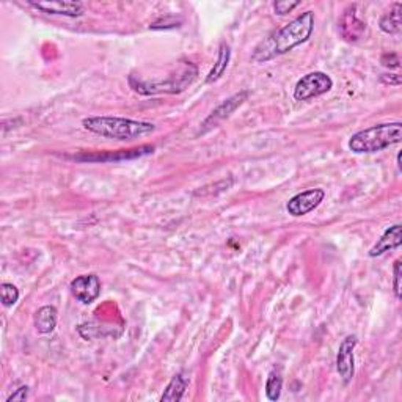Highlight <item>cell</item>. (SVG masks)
<instances>
[{
    "mask_svg": "<svg viewBox=\"0 0 402 402\" xmlns=\"http://www.w3.org/2000/svg\"><path fill=\"white\" fill-rule=\"evenodd\" d=\"M314 30V13L305 11L300 16L292 19L277 32L272 33L268 40H264L256 46L252 60L256 63L269 62L278 55H285L294 48L307 43Z\"/></svg>",
    "mask_w": 402,
    "mask_h": 402,
    "instance_id": "6da1fadb",
    "label": "cell"
},
{
    "mask_svg": "<svg viewBox=\"0 0 402 402\" xmlns=\"http://www.w3.org/2000/svg\"><path fill=\"white\" fill-rule=\"evenodd\" d=\"M82 125L87 131L113 140H134L156 131V126L148 121L120 117H88Z\"/></svg>",
    "mask_w": 402,
    "mask_h": 402,
    "instance_id": "7a4b0ae2",
    "label": "cell"
},
{
    "mask_svg": "<svg viewBox=\"0 0 402 402\" xmlns=\"http://www.w3.org/2000/svg\"><path fill=\"white\" fill-rule=\"evenodd\" d=\"M402 140V125L399 121L396 123H385L371 126L363 131L355 132L349 139V149L356 154H373L396 145Z\"/></svg>",
    "mask_w": 402,
    "mask_h": 402,
    "instance_id": "3957f363",
    "label": "cell"
},
{
    "mask_svg": "<svg viewBox=\"0 0 402 402\" xmlns=\"http://www.w3.org/2000/svg\"><path fill=\"white\" fill-rule=\"evenodd\" d=\"M199 75V70L196 66L191 62H186L181 65L179 71L176 74L169 75V79L165 80H135L134 75L129 78V83L134 88V92H137L140 95H159V93H170V95H178L183 93L184 90L192 85L194 80Z\"/></svg>",
    "mask_w": 402,
    "mask_h": 402,
    "instance_id": "277c9868",
    "label": "cell"
},
{
    "mask_svg": "<svg viewBox=\"0 0 402 402\" xmlns=\"http://www.w3.org/2000/svg\"><path fill=\"white\" fill-rule=\"evenodd\" d=\"M333 88V80L329 74L322 71L308 73L297 80L294 87V100L295 101H308L321 95L329 93Z\"/></svg>",
    "mask_w": 402,
    "mask_h": 402,
    "instance_id": "5b68a950",
    "label": "cell"
},
{
    "mask_svg": "<svg viewBox=\"0 0 402 402\" xmlns=\"http://www.w3.org/2000/svg\"><path fill=\"white\" fill-rule=\"evenodd\" d=\"M248 92L244 90V92H239L236 95H233L228 100H225L222 104L217 105V107L209 113V117L203 121L200 132L199 134H206L211 129H214L216 126H218V123H222L223 120L230 118L234 112H236L242 104L247 101L248 97Z\"/></svg>",
    "mask_w": 402,
    "mask_h": 402,
    "instance_id": "8992f818",
    "label": "cell"
},
{
    "mask_svg": "<svg viewBox=\"0 0 402 402\" xmlns=\"http://www.w3.org/2000/svg\"><path fill=\"white\" fill-rule=\"evenodd\" d=\"M325 199V192L322 189H308L305 192L294 195L292 199L286 203L287 214L292 217H302L314 211Z\"/></svg>",
    "mask_w": 402,
    "mask_h": 402,
    "instance_id": "52a82bcc",
    "label": "cell"
},
{
    "mask_svg": "<svg viewBox=\"0 0 402 402\" xmlns=\"http://www.w3.org/2000/svg\"><path fill=\"white\" fill-rule=\"evenodd\" d=\"M359 344V338L355 335H347L341 341L338 354H337V369L338 374L343 379L344 384H349L355 376V359L354 351Z\"/></svg>",
    "mask_w": 402,
    "mask_h": 402,
    "instance_id": "ba28073f",
    "label": "cell"
},
{
    "mask_svg": "<svg viewBox=\"0 0 402 402\" xmlns=\"http://www.w3.org/2000/svg\"><path fill=\"white\" fill-rule=\"evenodd\" d=\"M71 294L83 305L93 303L101 294V280L95 274H87L74 278L70 285Z\"/></svg>",
    "mask_w": 402,
    "mask_h": 402,
    "instance_id": "9c48e42d",
    "label": "cell"
},
{
    "mask_svg": "<svg viewBox=\"0 0 402 402\" xmlns=\"http://www.w3.org/2000/svg\"><path fill=\"white\" fill-rule=\"evenodd\" d=\"M154 151V147L143 145L140 148H132V149H123L117 151V153H93V154H79L74 156L75 161L80 162H120V161H127V159H137L142 156L151 154Z\"/></svg>",
    "mask_w": 402,
    "mask_h": 402,
    "instance_id": "30bf717a",
    "label": "cell"
},
{
    "mask_svg": "<svg viewBox=\"0 0 402 402\" xmlns=\"http://www.w3.org/2000/svg\"><path fill=\"white\" fill-rule=\"evenodd\" d=\"M338 28L341 36L344 38L349 43L359 41L360 38L365 35L366 32V22H363L359 19L355 11V5L347 6L344 13L341 14V18L338 21Z\"/></svg>",
    "mask_w": 402,
    "mask_h": 402,
    "instance_id": "8fae6325",
    "label": "cell"
},
{
    "mask_svg": "<svg viewBox=\"0 0 402 402\" xmlns=\"http://www.w3.org/2000/svg\"><path fill=\"white\" fill-rule=\"evenodd\" d=\"M28 5L43 13L68 18H79L85 13V9L80 2H71V0H46V2H30Z\"/></svg>",
    "mask_w": 402,
    "mask_h": 402,
    "instance_id": "7c38bea8",
    "label": "cell"
},
{
    "mask_svg": "<svg viewBox=\"0 0 402 402\" xmlns=\"http://www.w3.org/2000/svg\"><path fill=\"white\" fill-rule=\"evenodd\" d=\"M402 244V226L399 223L390 226L388 230H385V233L379 239L374 247L369 250V256L371 258H377L382 256L384 253L390 252V250L399 248Z\"/></svg>",
    "mask_w": 402,
    "mask_h": 402,
    "instance_id": "4fadbf2b",
    "label": "cell"
},
{
    "mask_svg": "<svg viewBox=\"0 0 402 402\" xmlns=\"http://www.w3.org/2000/svg\"><path fill=\"white\" fill-rule=\"evenodd\" d=\"M57 321H58V311L52 305L41 307L36 311L33 317L35 329L38 333H41V335H48V333L54 332L57 327Z\"/></svg>",
    "mask_w": 402,
    "mask_h": 402,
    "instance_id": "5bb4252c",
    "label": "cell"
},
{
    "mask_svg": "<svg viewBox=\"0 0 402 402\" xmlns=\"http://www.w3.org/2000/svg\"><path fill=\"white\" fill-rule=\"evenodd\" d=\"M379 27L384 33L398 35L402 28V4H393L391 9L386 11L379 21Z\"/></svg>",
    "mask_w": 402,
    "mask_h": 402,
    "instance_id": "9a60e30c",
    "label": "cell"
},
{
    "mask_svg": "<svg viewBox=\"0 0 402 402\" xmlns=\"http://www.w3.org/2000/svg\"><path fill=\"white\" fill-rule=\"evenodd\" d=\"M187 386H189V379L184 377L183 374H176L171 379L170 384L166 385V388L162 394L161 401L162 402H178V401H181L184 396Z\"/></svg>",
    "mask_w": 402,
    "mask_h": 402,
    "instance_id": "2e32d148",
    "label": "cell"
},
{
    "mask_svg": "<svg viewBox=\"0 0 402 402\" xmlns=\"http://www.w3.org/2000/svg\"><path fill=\"white\" fill-rule=\"evenodd\" d=\"M230 58H231V51L230 46L226 43H222L218 48V57H217V62L212 66V70L209 71L208 78H206V83H214L217 82L222 75L225 74L226 68H228L230 63Z\"/></svg>",
    "mask_w": 402,
    "mask_h": 402,
    "instance_id": "e0dca14e",
    "label": "cell"
},
{
    "mask_svg": "<svg viewBox=\"0 0 402 402\" xmlns=\"http://www.w3.org/2000/svg\"><path fill=\"white\" fill-rule=\"evenodd\" d=\"M283 390V379L275 371H272L269 374L268 381H265V396L269 401H278L282 396Z\"/></svg>",
    "mask_w": 402,
    "mask_h": 402,
    "instance_id": "ac0fdd59",
    "label": "cell"
},
{
    "mask_svg": "<svg viewBox=\"0 0 402 402\" xmlns=\"http://www.w3.org/2000/svg\"><path fill=\"white\" fill-rule=\"evenodd\" d=\"M0 297H2L4 307H13L19 300V290L13 283L0 285Z\"/></svg>",
    "mask_w": 402,
    "mask_h": 402,
    "instance_id": "d6986e66",
    "label": "cell"
},
{
    "mask_svg": "<svg viewBox=\"0 0 402 402\" xmlns=\"http://www.w3.org/2000/svg\"><path fill=\"white\" fill-rule=\"evenodd\" d=\"M401 280H402V263L401 260H396L393 265V290L398 300L401 299V287H402Z\"/></svg>",
    "mask_w": 402,
    "mask_h": 402,
    "instance_id": "ffe728a7",
    "label": "cell"
},
{
    "mask_svg": "<svg viewBox=\"0 0 402 402\" xmlns=\"http://www.w3.org/2000/svg\"><path fill=\"white\" fill-rule=\"evenodd\" d=\"M299 5L300 2H297V0H294V2H291V0H282V2L274 4V10L277 14H280V16H285V14L291 13L295 6H299Z\"/></svg>",
    "mask_w": 402,
    "mask_h": 402,
    "instance_id": "44dd1931",
    "label": "cell"
},
{
    "mask_svg": "<svg viewBox=\"0 0 402 402\" xmlns=\"http://www.w3.org/2000/svg\"><path fill=\"white\" fill-rule=\"evenodd\" d=\"M28 396V386L27 385H22L19 388L14 391L11 396H9L6 402H13V401H26Z\"/></svg>",
    "mask_w": 402,
    "mask_h": 402,
    "instance_id": "7402d4cb",
    "label": "cell"
},
{
    "mask_svg": "<svg viewBox=\"0 0 402 402\" xmlns=\"http://www.w3.org/2000/svg\"><path fill=\"white\" fill-rule=\"evenodd\" d=\"M399 57L396 54H385L382 57V65L388 68H399Z\"/></svg>",
    "mask_w": 402,
    "mask_h": 402,
    "instance_id": "603a6c76",
    "label": "cell"
},
{
    "mask_svg": "<svg viewBox=\"0 0 402 402\" xmlns=\"http://www.w3.org/2000/svg\"><path fill=\"white\" fill-rule=\"evenodd\" d=\"M382 82L390 83V85H401V78L398 74H390V78L388 75H382Z\"/></svg>",
    "mask_w": 402,
    "mask_h": 402,
    "instance_id": "cb8c5ba5",
    "label": "cell"
},
{
    "mask_svg": "<svg viewBox=\"0 0 402 402\" xmlns=\"http://www.w3.org/2000/svg\"><path fill=\"white\" fill-rule=\"evenodd\" d=\"M396 162H398V169H399V171L402 170L401 169V153H398V157H396Z\"/></svg>",
    "mask_w": 402,
    "mask_h": 402,
    "instance_id": "d4e9b609",
    "label": "cell"
}]
</instances>
